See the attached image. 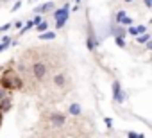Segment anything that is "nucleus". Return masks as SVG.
I'll list each match as a JSON object with an SVG mask.
<instances>
[{"mask_svg": "<svg viewBox=\"0 0 152 138\" xmlns=\"http://www.w3.org/2000/svg\"><path fill=\"white\" fill-rule=\"evenodd\" d=\"M125 16H127V15H125V11H118V13H116V18H115V20H116L118 23H122V20H124Z\"/></svg>", "mask_w": 152, "mask_h": 138, "instance_id": "nucleus-16", "label": "nucleus"}, {"mask_svg": "<svg viewBox=\"0 0 152 138\" xmlns=\"http://www.w3.org/2000/svg\"><path fill=\"white\" fill-rule=\"evenodd\" d=\"M9 45H11V43H0V52H2V50H6Z\"/></svg>", "mask_w": 152, "mask_h": 138, "instance_id": "nucleus-23", "label": "nucleus"}, {"mask_svg": "<svg viewBox=\"0 0 152 138\" xmlns=\"http://www.w3.org/2000/svg\"><path fill=\"white\" fill-rule=\"evenodd\" d=\"M104 122H106V126H107L109 129H113V120H111L109 117H106V118H104Z\"/></svg>", "mask_w": 152, "mask_h": 138, "instance_id": "nucleus-19", "label": "nucleus"}, {"mask_svg": "<svg viewBox=\"0 0 152 138\" xmlns=\"http://www.w3.org/2000/svg\"><path fill=\"white\" fill-rule=\"evenodd\" d=\"M109 32H111L113 36H122V38H125V32H127V31H125V27H116V25H115V27L109 29Z\"/></svg>", "mask_w": 152, "mask_h": 138, "instance_id": "nucleus-8", "label": "nucleus"}, {"mask_svg": "<svg viewBox=\"0 0 152 138\" xmlns=\"http://www.w3.org/2000/svg\"><path fill=\"white\" fill-rule=\"evenodd\" d=\"M32 22H34V25H38V23H39V22H43V20H41V15H36V16H34V20H32Z\"/></svg>", "mask_w": 152, "mask_h": 138, "instance_id": "nucleus-22", "label": "nucleus"}, {"mask_svg": "<svg viewBox=\"0 0 152 138\" xmlns=\"http://www.w3.org/2000/svg\"><path fill=\"white\" fill-rule=\"evenodd\" d=\"M131 23H132V20H131L129 16H125V18L122 20V25H131Z\"/></svg>", "mask_w": 152, "mask_h": 138, "instance_id": "nucleus-20", "label": "nucleus"}, {"mask_svg": "<svg viewBox=\"0 0 152 138\" xmlns=\"http://www.w3.org/2000/svg\"><path fill=\"white\" fill-rule=\"evenodd\" d=\"M32 27H34V22H32V20H29V22H27V23L20 29V34H25V32H27L29 29H32Z\"/></svg>", "mask_w": 152, "mask_h": 138, "instance_id": "nucleus-12", "label": "nucleus"}, {"mask_svg": "<svg viewBox=\"0 0 152 138\" xmlns=\"http://www.w3.org/2000/svg\"><path fill=\"white\" fill-rule=\"evenodd\" d=\"M145 6L147 7H152V0H145Z\"/></svg>", "mask_w": 152, "mask_h": 138, "instance_id": "nucleus-25", "label": "nucleus"}, {"mask_svg": "<svg viewBox=\"0 0 152 138\" xmlns=\"http://www.w3.org/2000/svg\"><path fill=\"white\" fill-rule=\"evenodd\" d=\"M148 40H150V36H148L147 32H143V34H140V36H136V41H138V43H147Z\"/></svg>", "mask_w": 152, "mask_h": 138, "instance_id": "nucleus-13", "label": "nucleus"}, {"mask_svg": "<svg viewBox=\"0 0 152 138\" xmlns=\"http://www.w3.org/2000/svg\"><path fill=\"white\" fill-rule=\"evenodd\" d=\"M9 29H11V23H6V25L0 27V32H6V31H9Z\"/></svg>", "mask_w": 152, "mask_h": 138, "instance_id": "nucleus-21", "label": "nucleus"}, {"mask_svg": "<svg viewBox=\"0 0 152 138\" xmlns=\"http://www.w3.org/2000/svg\"><path fill=\"white\" fill-rule=\"evenodd\" d=\"M125 2H127V4H131V2H134V0H125Z\"/></svg>", "mask_w": 152, "mask_h": 138, "instance_id": "nucleus-26", "label": "nucleus"}, {"mask_svg": "<svg viewBox=\"0 0 152 138\" xmlns=\"http://www.w3.org/2000/svg\"><path fill=\"white\" fill-rule=\"evenodd\" d=\"M129 34H132V36H140V34H143V32H147V27L145 25H138V27H129V29H125Z\"/></svg>", "mask_w": 152, "mask_h": 138, "instance_id": "nucleus-6", "label": "nucleus"}, {"mask_svg": "<svg viewBox=\"0 0 152 138\" xmlns=\"http://www.w3.org/2000/svg\"><path fill=\"white\" fill-rule=\"evenodd\" d=\"M20 6H22V2H16V4L13 6V11H16V9H20Z\"/></svg>", "mask_w": 152, "mask_h": 138, "instance_id": "nucleus-24", "label": "nucleus"}, {"mask_svg": "<svg viewBox=\"0 0 152 138\" xmlns=\"http://www.w3.org/2000/svg\"><path fill=\"white\" fill-rule=\"evenodd\" d=\"M50 122H52V126H54V127H63V126L66 124V117H64V115H61V113H52Z\"/></svg>", "mask_w": 152, "mask_h": 138, "instance_id": "nucleus-4", "label": "nucleus"}, {"mask_svg": "<svg viewBox=\"0 0 152 138\" xmlns=\"http://www.w3.org/2000/svg\"><path fill=\"white\" fill-rule=\"evenodd\" d=\"M68 16H70V15H63L61 18H57V20H56V27H57V29H63L64 23L68 22Z\"/></svg>", "mask_w": 152, "mask_h": 138, "instance_id": "nucleus-9", "label": "nucleus"}, {"mask_svg": "<svg viewBox=\"0 0 152 138\" xmlns=\"http://www.w3.org/2000/svg\"><path fill=\"white\" fill-rule=\"evenodd\" d=\"M39 38H41V40H54V38H56V32H41Z\"/></svg>", "mask_w": 152, "mask_h": 138, "instance_id": "nucleus-14", "label": "nucleus"}, {"mask_svg": "<svg viewBox=\"0 0 152 138\" xmlns=\"http://www.w3.org/2000/svg\"><path fill=\"white\" fill-rule=\"evenodd\" d=\"M81 104H77V102H73V104H70V108H68V113L70 115H73V117H79L81 115Z\"/></svg>", "mask_w": 152, "mask_h": 138, "instance_id": "nucleus-7", "label": "nucleus"}, {"mask_svg": "<svg viewBox=\"0 0 152 138\" xmlns=\"http://www.w3.org/2000/svg\"><path fill=\"white\" fill-rule=\"evenodd\" d=\"M32 74H34V77L38 81H43L45 76H47V66L43 63H34L32 65Z\"/></svg>", "mask_w": 152, "mask_h": 138, "instance_id": "nucleus-3", "label": "nucleus"}, {"mask_svg": "<svg viewBox=\"0 0 152 138\" xmlns=\"http://www.w3.org/2000/svg\"><path fill=\"white\" fill-rule=\"evenodd\" d=\"M127 138H145V134H138V133H134V131H129V133H127Z\"/></svg>", "mask_w": 152, "mask_h": 138, "instance_id": "nucleus-18", "label": "nucleus"}, {"mask_svg": "<svg viewBox=\"0 0 152 138\" xmlns=\"http://www.w3.org/2000/svg\"><path fill=\"white\" fill-rule=\"evenodd\" d=\"M75 2H77V6H79V4H81V0H75Z\"/></svg>", "mask_w": 152, "mask_h": 138, "instance_id": "nucleus-27", "label": "nucleus"}, {"mask_svg": "<svg viewBox=\"0 0 152 138\" xmlns=\"http://www.w3.org/2000/svg\"><path fill=\"white\" fill-rule=\"evenodd\" d=\"M95 45H97V43L93 41V36L90 34V36H88V48H90V50H93V48H95Z\"/></svg>", "mask_w": 152, "mask_h": 138, "instance_id": "nucleus-17", "label": "nucleus"}, {"mask_svg": "<svg viewBox=\"0 0 152 138\" xmlns=\"http://www.w3.org/2000/svg\"><path fill=\"white\" fill-rule=\"evenodd\" d=\"M127 99V93L125 92H122V86H120V83L118 81H115L113 83V101L116 102V104H124V101Z\"/></svg>", "mask_w": 152, "mask_h": 138, "instance_id": "nucleus-2", "label": "nucleus"}, {"mask_svg": "<svg viewBox=\"0 0 152 138\" xmlns=\"http://www.w3.org/2000/svg\"><path fill=\"white\" fill-rule=\"evenodd\" d=\"M54 83H56L57 86H64V83H66V79H64V76H63V74H57V76L54 77Z\"/></svg>", "mask_w": 152, "mask_h": 138, "instance_id": "nucleus-10", "label": "nucleus"}, {"mask_svg": "<svg viewBox=\"0 0 152 138\" xmlns=\"http://www.w3.org/2000/svg\"><path fill=\"white\" fill-rule=\"evenodd\" d=\"M0 84H2V90H18V88H22V79L13 72V70H9V72H6L4 76H2V79H0Z\"/></svg>", "mask_w": 152, "mask_h": 138, "instance_id": "nucleus-1", "label": "nucleus"}, {"mask_svg": "<svg viewBox=\"0 0 152 138\" xmlns=\"http://www.w3.org/2000/svg\"><path fill=\"white\" fill-rule=\"evenodd\" d=\"M115 41H116V45H118L120 48L125 47V38H122V36H115Z\"/></svg>", "mask_w": 152, "mask_h": 138, "instance_id": "nucleus-15", "label": "nucleus"}, {"mask_svg": "<svg viewBox=\"0 0 152 138\" xmlns=\"http://www.w3.org/2000/svg\"><path fill=\"white\" fill-rule=\"evenodd\" d=\"M54 2H47V4H43V6H38L36 9H34V13L36 15H41V13H47V11H54Z\"/></svg>", "mask_w": 152, "mask_h": 138, "instance_id": "nucleus-5", "label": "nucleus"}, {"mask_svg": "<svg viewBox=\"0 0 152 138\" xmlns=\"http://www.w3.org/2000/svg\"><path fill=\"white\" fill-rule=\"evenodd\" d=\"M34 27H36V31H38V32H47L48 23H47V22H39V23H38V25H34Z\"/></svg>", "mask_w": 152, "mask_h": 138, "instance_id": "nucleus-11", "label": "nucleus"}]
</instances>
